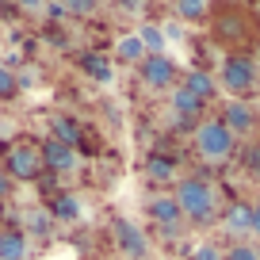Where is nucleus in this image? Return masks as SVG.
Wrapping results in <instances>:
<instances>
[{"mask_svg":"<svg viewBox=\"0 0 260 260\" xmlns=\"http://www.w3.org/2000/svg\"><path fill=\"white\" fill-rule=\"evenodd\" d=\"M115 237H119V245L126 249V256H134V260H138V256H146V249H149V245H146V237H142V230L134 226V222L119 218V222H115Z\"/></svg>","mask_w":260,"mask_h":260,"instance_id":"obj_6","label":"nucleus"},{"mask_svg":"<svg viewBox=\"0 0 260 260\" xmlns=\"http://www.w3.org/2000/svg\"><path fill=\"white\" fill-rule=\"evenodd\" d=\"M8 191V176H4V172H0V195Z\"/></svg>","mask_w":260,"mask_h":260,"instance_id":"obj_29","label":"nucleus"},{"mask_svg":"<svg viewBox=\"0 0 260 260\" xmlns=\"http://www.w3.org/2000/svg\"><path fill=\"white\" fill-rule=\"evenodd\" d=\"M176 12L184 19H203L207 16V0H176Z\"/></svg>","mask_w":260,"mask_h":260,"instance_id":"obj_18","label":"nucleus"},{"mask_svg":"<svg viewBox=\"0 0 260 260\" xmlns=\"http://www.w3.org/2000/svg\"><path fill=\"white\" fill-rule=\"evenodd\" d=\"M138 39H142V46H146V54H149V50H161V46H165V31H161V27H153V23L142 27Z\"/></svg>","mask_w":260,"mask_h":260,"instance_id":"obj_16","label":"nucleus"},{"mask_svg":"<svg viewBox=\"0 0 260 260\" xmlns=\"http://www.w3.org/2000/svg\"><path fill=\"white\" fill-rule=\"evenodd\" d=\"M252 81H256V69H252V61H245V57H234V61H226V69H222V84H226L230 92H245Z\"/></svg>","mask_w":260,"mask_h":260,"instance_id":"obj_4","label":"nucleus"},{"mask_svg":"<svg viewBox=\"0 0 260 260\" xmlns=\"http://www.w3.org/2000/svg\"><path fill=\"white\" fill-rule=\"evenodd\" d=\"M77 138H81L77 122H69V119H57V122H54V142H61V146L73 149V146H77Z\"/></svg>","mask_w":260,"mask_h":260,"instance_id":"obj_15","label":"nucleus"},{"mask_svg":"<svg viewBox=\"0 0 260 260\" xmlns=\"http://www.w3.org/2000/svg\"><path fill=\"white\" fill-rule=\"evenodd\" d=\"M115 54H119V61H146V46H142V39L138 35H126V39L119 42V50H115Z\"/></svg>","mask_w":260,"mask_h":260,"instance_id":"obj_13","label":"nucleus"},{"mask_svg":"<svg viewBox=\"0 0 260 260\" xmlns=\"http://www.w3.org/2000/svg\"><path fill=\"white\" fill-rule=\"evenodd\" d=\"M226 230H234V234H249V230H252V207H245V203L230 207V211H226Z\"/></svg>","mask_w":260,"mask_h":260,"instance_id":"obj_12","label":"nucleus"},{"mask_svg":"<svg viewBox=\"0 0 260 260\" xmlns=\"http://www.w3.org/2000/svg\"><path fill=\"white\" fill-rule=\"evenodd\" d=\"M8 172L16 180H35L42 172V153H39V149H31V146H16L8 153Z\"/></svg>","mask_w":260,"mask_h":260,"instance_id":"obj_3","label":"nucleus"},{"mask_svg":"<svg viewBox=\"0 0 260 260\" xmlns=\"http://www.w3.org/2000/svg\"><path fill=\"white\" fill-rule=\"evenodd\" d=\"M39 153H42V165H50V169H57V172H69L77 165V153L69 146H61V142H54V138H50Z\"/></svg>","mask_w":260,"mask_h":260,"instance_id":"obj_7","label":"nucleus"},{"mask_svg":"<svg viewBox=\"0 0 260 260\" xmlns=\"http://www.w3.org/2000/svg\"><path fill=\"white\" fill-rule=\"evenodd\" d=\"M27 230L42 237V234L50 230V214H46V211H35V214H27Z\"/></svg>","mask_w":260,"mask_h":260,"instance_id":"obj_22","label":"nucleus"},{"mask_svg":"<svg viewBox=\"0 0 260 260\" xmlns=\"http://www.w3.org/2000/svg\"><path fill=\"white\" fill-rule=\"evenodd\" d=\"M0 218H4V207H0Z\"/></svg>","mask_w":260,"mask_h":260,"instance_id":"obj_30","label":"nucleus"},{"mask_svg":"<svg viewBox=\"0 0 260 260\" xmlns=\"http://www.w3.org/2000/svg\"><path fill=\"white\" fill-rule=\"evenodd\" d=\"M146 172H149V180H157V184H165V180H172V161H165V157H153V161L146 165Z\"/></svg>","mask_w":260,"mask_h":260,"instance_id":"obj_17","label":"nucleus"},{"mask_svg":"<svg viewBox=\"0 0 260 260\" xmlns=\"http://www.w3.org/2000/svg\"><path fill=\"white\" fill-rule=\"evenodd\" d=\"M195 146H199V153H203L207 161L222 165L234 153V134L222 126V119H207L203 126H199V134H195Z\"/></svg>","mask_w":260,"mask_h":260,"instance_id":"obj_2","label":"nucleus"},{"mask_svg":"<svg viewBox=\"0 0 260 260\" xmlns=\"http://www.w3.org/2000/svg\"><path fill=\"white\" fill-rule=\"evenodd\" d=\"M149 211H153L157 226H165L169 234H172V230L180 226V218H184V214H180V203L172 199V195H157L153 203H149Z\"/></svg>","mask_w":260,"mask_h":260,"instance_id":"obj_8","label":"nucleus"},{"mask_svg":"<svg viewBox=\"0 0 260 260\" xmlns=\"http://www.w3.org/2000/svg\"><path fill=\"white\" fill-rule=\"evenodd\" d=\"M142 77H146L149 88H169L172 84V61L161 54H149L146 61H142Z\"/></svg>","mask_w":260,"mask_h":260,"instance_id":"obj_5","label":"nucleus"},{"mask_svg":"<svg viewBox=\"0 0 260 260\" xmlns=\"http://www.w3.org/2000/svg\"><path fill=\"white\" fill-rule=\"evenodd\" d=\"M16 96V73H12L8 65H0V100Z\"/></svg>","mask_w":260,"mask_h":260,"instance_id":"obj_21","label":"nucleus"},{"mask_svg":"<svg viewBox=\"0 0 260 260\" xmlns=\"http://www.w3.org/2000/svg\"><path fill=\"white\" fill-rule=\"evenodd\" d=\"M84 69H88V77H96V81H111V65H107V57H84Z\"/></svg>","mask_w":260,"mask_h":260,"instance_id":"obj_19","label":"nucleus"},{"mask_svg":"<svg viewBox=\"0 0 260 260\" xmlns=\"http://www.w3.org/2000/svg\"><path fill=\"white\" fill-rule=\"evenodd\" d=\"M180 88H187L195 100H199V104H207V100L218 92V81H214V77H207L203 69H191V73L184 77V84H180Z\"/></svg>","mask_w":260,"mask_h":260,"instance_id":"obj_10","label":"nucleus"},{"mask_svg":"<svg viewBox=\"0 0 260 260\" xmlns=\"http://www.w3.org/2000/svg\"><path fill=\"white\" fill-rule=\"evenodd\" d=\"M96 4H100V0H69V4H65V12H73V16H92V12H96Z\"/></svg>","mask_w":260,"mask_h":260,"instance_id":"obj_23","label":"nucleus"},{"mask_svg":"<svg viewBox=\"0 0 260 260\" xmlns=\"http://www.w3.org/2000/svg\"><path fill=\"white\" fill-rule=\"evenodd\" d=\"M77 211H81V207H77V199L61 195V199L54 203V214H50V218H77Z\"/></svg>","mask_w":260,"mask_h":260,"instance_id":"obj_20","label":"nucleus"},{"mask_svg":"<svg viewBox=\"0 0 260 260\" xmlns=\"http://www.w3.org/2000/svg\"><path fill=\"white\" fill-rule=\"evenodd\" d=\"M19 8H42V0H16Z\"/></svg>","mask_w":260,"mask_h":260,"instance_id":"obj_28","label":"nucleus"},{"mask_svg":"<svg viewBox=\"0 0 260 260\" xmlns=\"http://www.w3.org/2000/svg\"><path fill=\"white\" fill-rule=\"evenodd\" d=\"M226 260H260V252L252 249V245H234V249H230V256Z\"/></svg>","mask_w":260,"mask_h":260,"instance_id":"obj_24","label":"nucleus"},{"mask_svg":"<svg viewBox=\"0 0 260 260\" xmlns=\"http://www.w3.org/2000/svg\"><path fill=\"white\" fill-rule=\"evenodd\" d=\"M191 260H222V252H218V245H199L191 252Z\"/></svg>","mask_w":260,"mask_h":260,"instance_id":"obj_25","label":"nucleus"},{"mask_svg":"<svg viewBox=\"0 0 260 260\" xmlns=\"http://www.w3.org/2000/svg\"><path fill=\"white\" fill-rule=\"evenodd\" d=\"M249 172H256V176H260V149H252V153H249Z\"/></svg>","mask_w":260,"mask_h":260,"instance_id":"obj_26","label":"nucleus"},{"mask_svg":"<svg viewBox=\"0 0 260 260\" xmlns=\"http://www.w3.org/2000/svg\"><path fill=\"white\" fill-rule=\"evenodd\" d=\"M172 107H176V115H180V119H195L203 104H199V100H195L187 88H176V96H172Z\"/></svg>","mask_w":260,"mask_h":260,"instance_id":"obj_14","label":"nucleus"},{"mask_svg":"<svg viewBox=\"0 0 260 260\" xmlns=\"http://www.w3.org/2000/svg\"><path fill=\"white\" fill-rule=\"evenodd\" d=\"M252 234H260V207H252Z\"/></svg>","mask_w":260,"mask_h":260,"instance_id":"obj_27","label":"nucleus"},{"mask_svg":"<svg viewBox=\"0 0 260 260\" xmlns=\"http://www.w3.org/2000/svg\"><path fill=\"white\" fill-rule=\"evenodd\" d=\"M222 126H226L230 134H249V126H252V107H249V104H241V100L226 104V115H222Z\"/></svg>","mask_w":260,"mask_h":260,"instance_id":"obj_9","label":"nucleus"},{"mask_svg":"<svg viewBox=\"0 0 260 260\" xmlns=\"http://www.w3.org/2000/svg\"><path fill=\"white\" fill-rule=\"evenodd\" d=\"M57 4H69V0H57Z\"/></svg>","mask_w":260,"mask_h":260,"instance_id":"obj_31","label":"nucleus"},{"mask_svg":"<svg viewBox=\"0 0 260 260\" xmlns=\"http://www.w3.org/2000/svg\"><path fill=\"white\" fill-rule=\"evenodd\" d=\"M0 260H27V241H23V234H16V230L0 234Z\"/></svg>","mask_w":260,"mask_h":260,"instance_id":"obj_11","label":"nucleus"},{"mask_svg":"<svg viewBox=\"0 0 260 260\" xmlns=\"http://www.w3.org/2000/svg\"><path fill=\"white\" fill-rule=\"evenodd\" d=\"M180 214H187L191 222H211L214 214V187L207 180H184L176 191Z\"/></svg>","mask_w":260,"mask_h":260,"instance_id":"obj_1","label":"nucleus"}]
</instances>
